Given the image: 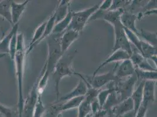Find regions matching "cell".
<instances>
[{
  "label": "cell",
  "mask_w": 157,
  "mask_h": 117,
  "mask_svg": "<svg viewBox=\"0 0 157 117\" xmlns=\"http://www.w3.org/2000/svg\"><path fill=\"white\" fill-rule=\"evenodd\" d=\"M26 55V49L25 45L24 35L22 33H18L17 50L14 59L15 66V74L17 80L18 101L17 108L20 117H22L24 97L23 94V77L25 67V61Z\"/></svg>",
  "instance_id": "obj_1"
},
{
  "label": "cell",
  "mask_w": 157,
  "mask_h": 117,
  "mask_svg": "<svg viewBox=\"0 0 157 117\" xmlns=\"http://www.w3.org/2000/svg\"><path fill=\"white\" fill-rule=\"evenodd\" d=\"M77 51L70 53H65L60 58L58 63L55 67L52 73V78L55 83V90L56 96V100H59L60 91L59 84L60 81L66 76H72L76 75L73 69V60L75 58Z\"/></svg>",
  "instance_id": "obj_2"
},
{
  "label": "cell",
  "mask_w": 157,
  "mask_h": 117,
  "mask_svg": "<svg viewBox=\"0 0 157 117\" xmlns=\"http://www.w3.org/2000/svg\"><path fill=\"white\" fill-rule=\"evenodd\" d=\"M62 35L52 33L48 39V58L44 66L46 73L49 75L52 74L55 67L60 58L64 55L61 50L60 38Z\"/></svg>",
  "instance_id": "obj_3"
},
{
  "label": "cell",
  "mask_w": 157,
  "mask_h": 117,
  "mask_svg": "<svg viewBox=\"0 0 157 117\" xmlns=\"http://www.w3.org/2000/svg\"><path fill=\"white\" fill-rule=\"evenodd\" d=\"M99 6L100 4H98L83 10L76 12L73 11L72 21L68 29H73L79 33L82 32L92 15L98 10Z\"/></svg>",
  "instance_id": "obj_4"
},
{
  "label": "cell",
  "mask_w": 157,
  "mask_h": 117,
  "mask_svg": "<svg viewBox=\"0 0 157 117\" xmlns=\"http://www.w3.org/2000/svg\"><path fill=\"white\" fill-rule=\"evenodd\" d=\"M76 75L78 76L80 78L83 80L87 85V87H91L96 90H101V87L105 86V85L118 80L113 71L107 72L102 74H97L91 76L83 75L80 73H76Z\"/></svg>",
  "instance_id": "obj_5"
},
{
  "label": "cell",
  "mask_w": 157,
  "mask_h": 117,
  "mask_svg": "<svg viewBox=\"0 0 157 117\" xmlns=\"http://www.w3.org/2000/svg\"><path fill=\"white\" fill-rule=\"evenodd\" d=\"M138 78L136 73L125 80L121 79L114 82L115 91L117 94L120 102L127 98L131 97V95L134 90V87Z\"/></svg>",
  "instance_id": "obj_6"
},
{
  "label": "cell",
  "mask_w": 157,
  "mask_h": 117,
  "mask_svg": "<svg viewBox=\"0 0 157 117\" xmlns=\"http://www.w3.org/2000/svg\"><path fill=\"white\" fill-rule=\"evenodd\" d=\"M113 27L114 31V43L112 49V52L122 50L127 52L131 56L133 49L126 35L124 26L121 22H119L113 25Z\"/></svg>",
  "instance_id": "obj_7"
},
{
  "label": "cell",
  "mask_w": 157,
  "mask_h": 117,
  "mask_svg": "<svg viewBox=\"0 0 157 117\" xmlns=\"http://www.w3.org/2000/svg\"><path fill=\"white\" fill-rule=\"evenodd\" d=\"M38 78L33 85L27 97L24 100L22 117H33L34 110L37 103L39 95L38 90Z\"/></svg>",
  "instance_id": "obj_8"
},
{
  "label": "cell",
  "mask_w": 157,
  "mask_h": 117,
  "mask_svg": "<svg viewBox=\"0 0 157 117\" xmlns=\"http://www.w3.org/2000/svg\"><path fill=\"white\" fill-rule=\"evenodd\" d=\"M136 67L130 58L118 62L113 72L118 80L128 78L136 73Z\"/></svg>",
  "instance_id": "obj_9"
},
{
  "label": "cell",
  "mask_w": 157,
  "mask_h": 117,
  "mask_svg": "<svg viewBox=\"0 0 157 117\" xmlns=\"http://www.w3.org/2000/svg\"><path fill=\"white\" fill-rule=\"evenodd\" d=\"M130 59L135 66L136 69L143 71H154L157 70L154 68L148 62V59L138 52L137 49H132V53L130 56Z\"/></svg>",
  "instance_id": "obj_10"
},
{
  "label": "cell",
  "mask_w": 157,
  "mask_h": 117,
  "mask_svg": "<svg viewBox=\"0 0 157 117\" xmlns=\"http://www.w3.org/2000/svg\"><path fill=\"white\" fill-rule=\"evenodd\" d=\"M157 81L145 80L143 89V100L142 105L148 107L155 100V90Z\"/></svg>",
  "instance_id": "obj_11"
},
{
  "label": "cell",
  "mask_w": 157,
  "mask_h": 117,
  "mask_svg": "<svg viewBox=\"0 0 157 117\" xmlns=\"http://www.w3.org/2000/svg\"><path fill=\"white\" fill-rule=\"evenodd\" d=\"M80 33L71 29H67L60 38V45L62 52L65 54L72 43L78 38Z\"/></svg>",
  "instance_id": "obj_12"
},
{
  "label": "cell",
  "mask_w": 157,
  "mask_h": 117,
  "mask_svg": "<svg viewBox=\"0 0 157 117\" xmlns=\"http://www.w3.org/2000/svg\"><path fill=\"white\" fill-rule=\"evenodd\" d=\"M88 90V87L85 82L83 80H80L78 85L73 89L70 92L66 94L65 96L61 97L59 100L56 101V103H62L71 100L73 98L85 96Z\"/></svg>",
  "instance_id": "obj_13"
},
{
  "label": "cell",
  "mask_w": 157,
  "mask_h": 117,
  "mask_svg": "<svg viewBox=\"0 0 157 117\" xmlns=\"http://www.w3.org/2000/svg\"><path fill=\"white\" fill-rule=\"evenodd\" d=\"M134 103L131 97L127 98L114 107L110 111L115 117H123L128 112L134 111Z\"/></svg>",
  "instance_id": "obj_14"
},
{
  "label": "cell",
  "mask_w": 157,
  "mask_h": 117,
  "mask_svg": "<svg viewBox=\"0 0 157 117\" xmlns=\"http://www.w3.org/2000/svg\"><path fill=\"white\" fill-rule=\"evenodd\" d=\"M130 58V55L125 51L122 50H118L115 52H112L111 55L107 58L105 59V62H103L96 69V70L94 72L92 75H96L98 74V72L102 69L105 66L110 64L113 62H121L123 60L128 59Z\"/></svg>",
  "instance_id": "obj_15"
},
{
  "label": "cell",
  "mask_w": 157,
  "mask_h": 117,
  "mask_svg": "<svg viewBox=\"0 0 157 117\" xmlns=\"http://www.w3.org/2000/svg\"><path fill=\"white\" fill-rule=\"evenodd\" d=\"M137 18V15L130 12H126L125 11L121 16L120 21L124 28L129 29L138 35L139 31L136 26V22Z\"/></svg>",
  "instance_id": "obj_16"
},
{
  "label": "cell",
  "mask_w": 157,
  "mask_h": 117,
  "mask_svg": "<svg viewBox=\"0 0 157 117\" xmlns=\"http://www.w3.org/2000/svg\"><path fill=\"white\" fill-rule=\"evenodd\" d=\"M28 2V0H26L21 3H18L12 1L11 5V13L13 25L18 24V21L25 11Z\"/></svg>",
  "instance_id": "obj_17"
},
{
  "label": "cell",
  "mask_w": 157,
  "mask_h": 117,
  "mask_svg": "<svg viewBox=\"0 0 157 117\" xmlns=\"http://www.w3.org/2000/svg\"><path fill=\"white\" fill-rule=\"evenodd\" d=\"M144 80H141L140 81L139 84L136 87V89L134 90L131 98L133 101L134 103V114L135 116L136 114V112H137L138 109L141 107V104L143 103V89H144Z\"/></svg>",
  "instance_id": "obj_18"
},
{
  "label": "cell",
  "mask_w": 157,
  "mask_h": 117,
  "mask_svg": "<svg viewBox=\"0 0 157 117\" xmlns=\"http://www.w3.org/2000/svg\"><path fill=\"white\" fill-rule=\"evenodd\" d=\"M46 22H47V21L43 22L35 29L34 33H33V39L31 40L28 49H26V55L29 53L33 51V49L36 46L38 45L39 44V41L41 39V38L42 37V36L44 35V33L45 32Z\"/></svg>",
  "instance_id": "obj_19"
},
{
  "label": "cell",
  "mask_w": 157,
  "mask_h": 117,
  "mask_svg": "<svg viewBox=\"0 0 157 117\" xmlns=\"http://www.w3.org/2000/svg\"><path fill=\"white\" fill-rule=\"evenodd\" d=\"M18 24L13 25L8 34H7L4 37L1 38V40L0 42V53L4 55L9 53V47L11 40L13 38V35L16 33L18 32Z\"/></svg>",
  "instance_id": "obj_20"
},
{
  "label": "cell",
  "mask_w": 157,
  "mask_h": 117,
  "mask_svg": "<svg viewBox=\"0 0 157 117\" xmlns=\"http://www.w3.org/2000/svg\"><path fill=\"white\" fill-rule=\"evenodd\" d=\"M71 1L69 0L60 1L59 5L56 7L55 13L56 15V24L63 20L70 11L69 5Z\"/></svg>",
  "instance_id": "obj_21"
},
{
  "label": "cell",
  "mask_w": 157,
  "mask_h": 117,
  "mask_svg": "<svg viewBox=\"0 0 157 117\" xmlns=\"http://www.w3.org/2000/svg\"><path fill=\"white\" fill-rule=\"evenodd\" d=\"M72 12L70 10L69 13L63 20L56 24L54 29L53 31V34L56 35H62L68 29L70 25L72 18Z\"/></svg>",
  "instance_id": "obj_22"
},
{
  "label": "cell",
  "mask_w": 157,
  "mask_h": 117,
  "mask_svg": "<svg viewBox=\"0 0 157 117\" xmlns=\"http://www.w3.org/2000/svg\"><path fill=\"white\" fill-rule=\"evenodd\" d=\"M11 0H3L0 1V17L7 20L13 26L11 13Z\"/></svg>",
  "instance_id": "obj_23"
},
{
  "label": "cell",
  "mask_w": 157,
  "mask_h": 117,
  "mask_svg": "<svg viewBox=\"0 0 157 117\" xmlns=\"http://www.w3.org/2000/svg\"><path fill=\"white\" fill-rule=\"evenodd\" d=\"M138 36L140 38H141L144 42L157 48V32H151L141 29L140 31H139Z\"/></svg>",
  "instance_id": "obj_24"
},
{
  "label": "cell",
  "mask_w": 157,
  "mask_h": 117,
  "mask_svg": "<svg viewBox=\"0 0 157 117\" xmlns=\"http://www.w3.org/2000/svg\"><path fill=\"white\" fill-rule=\"evenodd\" d=\"M85 97V96L73 98L71 100L66 101L65 103H62V106H61L62 111L70 110L76 108H78L79 105L84 100Z\"/></svg>",
  "instance_id": "obj_25"
},
{
  "label": "cell",
  "mask_w": 157,
  "mask_h": 117,
  "mask_svg": "<svg viewBox=\"0 0 157 117\" xmlns=\"http://www.w3.org/2000/svg\"><path fill=\"white\" fill-rule=\"evenodd\" d=\"M120 103V99L118 98L117 94L116 93V92L115 91V89H114L109 95V96L107 99L106 102L102 109L107 111V112H110L114 107Z\"/></svg>",
  "instance_id": "obj_26"
},
{
  "label": "cell",
  "mask_w": 157,
  "mask_h": 117,
  "mask_svg": "<svg viewBox=\"0 0 157 117\" xmlns=\"http://www.w3.org/2000/svg\"><path fill=\"white\" fill-rule=\"evenodd\" d=\"M136 73L140 81L141 80L157 81V70L154 71H143L136 69Z\"/></svg>",
  "instance_id": "obj_27"
},
{
  "label": "cell",
  "mask_w": 157,
  "mask_h": 117,
  "mask_svg": "<svg viewBox=\"0 0 157 117\" xmlns=\"http://www.w3.org/2000/svg\"><path fill=\"white\" fill-rule=\"evenodd\" d=\"M124 29L126 35L129 40L130 42L131 43V45L134 46V47H136V49L138 51L141 53L142 39H140V36L138 35L137 34L132 32L129 29H127L125 28Z\"/></svg>",
  "instance_id": "obj_28"
},
{
  "label": "cell",
  "mask_w": 157,
  "mask_h": 117,
  "mask_svg": "<svg viewBox=\"0 0 157 117\" xmlns=\"http://www.w3.org/2000/svg\"><path fill=\"white\" fill-rule=\"evenodd\" d=\"M157 48L150 45L142 40L141 42V54L147 59H150L152 56L155 55Z\"/></svg>",
  "instance_id": "obj_29"
},
{
  "label": "cell",
  "mask_w": 157,
  "mask_h": 117,
  "mask_svg": "<svg viewBox=\"0 0 157 117\" xmlns=\"http://www.w3.org/2000/svg\"><path fill=\"white\" fill-rule=\"evenodd\" d=\"M0 115L3 117H20L18 108L8 107L0 103Z\"/></svg>",
  "instance_id": "obj_30"
},
{
  "label": "cell",
  "mask_w": 157,
  "mask_h": 117,
  "mask_svg": "<svg viewBox=\"0 0 157 117\" xmlns=\"http://www.w3.org/2000/svg\"><path fill=\"white\" fill-rule=\"evenodd\" d=\"M41 96L42 95H40L38 99V101L33 112V117H43L46 112V107L43 103Z\"/></svg>",
  "instance_id": "obj_31"
},
{
  "label": "cell",
  "mask_w": 157,
  "mask_h": 117,
  "mask_svg": "<svg viewBox=\"0 0 157 117\" xmlns=\"http://www.w3.org/2000/svg\"><path fill=\"white\" fill-rule=\"evenodd\" d=\"M18 33H16L13 35V38L11 40L10 47H9V55L12 61H14V59L15 58L17 50V42H18Z\"/></svg>",
  "instance_id": "obj_32"
},
{
  "label": "cell",
  "mask_w": 157,
  "mask_h": 117,
  "mask_svg": "<svg viewBox=\"0 0 157 117\" xmlns=\"http://www.w3.org/2000/svg\"><path fill=\"white\" fill-rule=\"evenodd\" d=\"M130 1H113V4L111 6L110 9L109 11H113V10H116L118 9L123 8V7L125 6L130 4Z\"/></svg>",
  "instance_id": "obj_33"
},
{
  "label": "cell",
  "mask_w": 157,
  "mask_h": 117,
  "mask_svg": "<svg viewBox=\"0 0 157 117\" xmlns=\"http://www.w3.org/2000/svg\"><path fill=\"white\" fill-rule=\"evenodd\" d=\"M143 7L145 9V13L152 10H157V0L148 1V2Z\"/></svg>",
  "instance_id": "obj_34"
},
{
  "label": "cell",
  "mask_w": 157,
  "mask_h": 117,
  "mask_svg": "<svg viewBox=\"0 0 157 117\" xmlns=\"http://www.w3.org/2000/svg\"><path fill=\"white\" fill-rule=\"evenodd\" d=\"M113 0H105L103 1V2L100 4L98 10L101 11H109L111 8Z\"/></svg>",
  "instance_id": "obj_35"
},
{
  "label": "cell",
  "mask_w": 157,
  "mask_h": 117,
  "mask_svg": "<svg viewBox=\"0 0 157 117\" xmlns=\"http://www.w3.org/2000/svg\"><path fill=\"white\" fill-rule=\"evenodd\" d=\"M148 108V107H147L141 104V107L136 112L135 117H145Z\"/></svg>",
  "instance_id": "obj_36"
},
{
  "label": "cell",
  "mask_w": 157,
  "mask_h": 117,
  "mask_svg": "<svg viewBox=\"0 0 157 117\" xmlns=\"http://www.w3.org/2000/svg\"><path fill=\"white\" fill-rule=\"evenodd\" d=\"M91 107H92V112L93 114H94L99 111L102 110L100 107V104L98 103V100L97 98L92 101Z\"/></svg>",
  "instance_id": "obj_37"
},
{
  "label": "cell",
  "mask_w": 157,
  "mask_h": 117,
  "mask_svg": "<svg viewBox=\"0 0 157 117\" xmlns=\"http://www.w3.org/2000/svg\"><path fill=\"white\" fill-rule=\"evenodd\" d=\"M108 112L104 110H101L99 111L98 112H96L94 114H93L92 117H105V116L107 115Z\"/></svg>",
  "instance_id": "obj_38"
},
{
  "label": "cell",
  "mask_w": 157,
  "mask_h": 117,
  "mask_svg": "<svg viewBox=\"0 0 157 117\" xmlns=\"http://www.w3.org/2000/svg\"><path fill=\"white\" fill-rule=\"evenodd\" d=\"M152 14H155L157 15V10H152V11H147L144 13V15H150Z\"/></svg>",
  "instance_id": "obj_39"
},
{
  "label": "cell",
  "mask_w": 157,
  "mask_h": 117,
  "mask_svg": "<svg viewBox=\"0 0 157 117\" xmlns=\"http://www.w3.org/2000/svg\"><path fill=\"white\" fill-rule=\"evenodd\" d=\"M151 60H152V62H154V65L156 66V69L157 70V55H154L153 56H152L150 58Z\"/></svg>",
  "instance_id": "obj_40"
},
{
  "label": "cell",
  "mask_w": 157,
  "mask_h": 117,
  "mask_svg": "<svg viewBox=\"0 0 157 117\" xmlns=\"http://www.w3.org/2000/svg\"><path fill=\"white\" fill-rule=\"evenodd\" d=\"M105 117H113V115H112V114H111L110 112H108V114H107V115L105 116Z\"/></svg>",
  "instance_id": "obj_41"
},
{
  "label": "cell",
  "mask_w": 157,
  "mask_h": 117,
  "mask_svg": "<svg viewBox=\"0 0 157 117\" xmlns=\"http://www.w3.org/2000/svg\"><path fill=\"white\" fill-rule=\"evenodd\" d=\"M6 55H4V54H2V53H0V59L1 58H3L6 56Z\"/></svg>",
  "instance_id": "obj_42"
},
{
  "label": "cell",
  "mask_w": 157,
  "mask_h": 117,
  "mask_svg": "<svg viewBox=\"0 0 157 117\" xmlns=\"http://www.w3.org/2000/svg\"><path fill=\"white\" fill-rule=\"evenodd\" d=\"M155 55H157V51H156V53H155Z\"/></svg>",
  "instance_id": "obj_43"
},
{
  "label": "cell",
  "mask_w": 157,
  "mask_h": 117,
  "mask_svg": "<svg viewBox=\"0 0 157 117\" xmlns=\"http://www.w3.org/2000/svg\"><path fill=\"white\" fill-rule=\"evenodd\" d=\"M113 117H115V116H113Z\"/></svg>",
  "instance_id": "obj_44"
},
{
  "label": "cell",
  "mask_w": 157,
  "mask_h": 117,
  "mask_svg": "<svg viewBox=\"0 0 157 117\" xmlns=\"http://www.w3.org/2000/svg\"><path fill=\"white\" fill-rule=\"evenodd\" d=\"M1 39H0V42H1Z\"/></svg>",
  "instance_id": "obj_45"
}]
</instances>
